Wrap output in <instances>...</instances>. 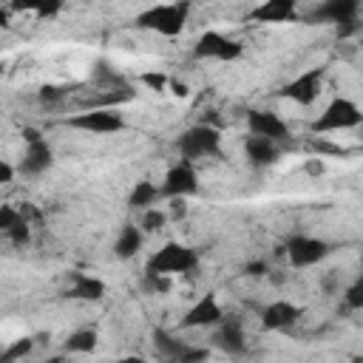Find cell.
<instances>
[{"mask_svg":"<svg viewBox=\"0 0 363 363\" xmlns=\"http://www.w3.org/2000/svg\"><path fill=\"white\" fill-rule=\"evenodd\" d=\"M281 252H286L292 267H312L332 252V244L315 235H292L286 247H281Z\"/></svg>","mask_w":363,"mask_h":363,"instance_id":"obj_6","label":"cell"},{"mask_svg":"<svg viewBox=\"0 0 363 363\" xmlns=\"http://www.w3.org/2000/svg\"><path fill=\"white\" fill-rule=\"evenodd\" d=\"M139 82L142 85H147L150 91H156V94H162L164 88H167V77L162 74V71H147V74H142L139 77Z\"/></svg>","mask_w":363,"mask_h":363,"instance_id":"obj_30","label":"cell"},{"mask_svg":"<svg viewBox=\"0 0 363 363\" xmlns=\"http://www.w3.org/2000/svg\"><path fill=\"white\" fill-rule=\"evenodd\" d=\"M190 14V3H164V6H150L136 14V26L147 31H159L164 37H179Z\"/></svg>","mask_w":363,"mask_h":363,"instance_id":"obj_2","label":"cell"},{"mask_svg":"<svg viewBox=\"0 0 363 363\" xmlns=\"http://www.w3.org/2000/svg\"><path fill=\"white\" fill-rule=\"evenodd\" d=\"M96 343H99L96 329H77V332H71V335L65 337L62 352H65V354H88V352L96 349Z\"/></svg>","mask_w":363,"mask_h":363,"instance_id":"obj_21","label":"cell"},{"mask_svg":"<svg viewBox=\"0 0 363 363\" xmlns=\"http://www.w3.org/2000/svg\"><path fill=\"white\" fill-rule=\"evenodd\" d=\"M11 26V17H9V9L0 6V28H9Z\"/></svg>","mask_w":363,"mask_h":363,"instance_id":"obj_41","label":"cell"},{"mask_svg":"<svg viewBox=\"0 0 363 363\" xmlns=\"http://www.w3.org/2000/svg\"><path fill=\"white\" fill-rule=\"evenodd\" d=\"M43 139V133L37 130V128H23V142L26 145H34V142H40Z\"/></svg>","mask_w":363,"mask_h":363,"instance_id":"obj_37","label":"cell"},{"mask_svg":"<svg viewBox=\"0 0 363 363\" xmlns=\"http://www.w3.org/2000/svg\"><path fill=\"white\" fill-rule=\"evenodd\" d=\"M179 153L184 162H196V159H207V156H221V133L213 125H193L187 128L179 142H176Z\"/></svg>","mask_w":363,"mask_h":363,"instance_id":"obj_3","label":"cell"},{"mask_svg":"<svg viewBox=\"0 0 363 363\" xmlns=\"http://www.w3.org/2000/svg\"><path fill=\"white\" fill-rule=\"evenodd\" d=\"M343 301H346V309H352V312L363 309V281L360 278L343 289Z\"/></svg>","mask_w":363,"mask_h":363,"instance_id":"obj_26","label":"cell"},{"mask_svg":"<svg viewBox=\"0 0 363 363\" xmlns=\"http://www.w3.org/2000/svg\"><path fill=\"white\" fill-rule=\"evenodd\" d=\"M323 91V68H312L301 77H295L292 82H286L281 88V96L284 99H292L298 105H312Z\"/></svg>","mask_w":363,"mask_h":363,"instance_id":"obj_9","label":"cell"},{"mask_svg":"<svg viewBox=\"0 0 363 363\" xmlns=\"http://www.w3.org/2000/svg\"><path fill=\"white\" fill-rule=\"evenodd\" d=\"M199 264V252L187 244L179 241H167L164 247H159L147 264H145V275H176V272H193Z\"/></svg>","mask_w":363,"mask_h":363,"instance_id":"obj_1","label":"cell"},{"mask_svg":"<svg viewBox=\"0 0 363 363\" xmlns=\"http://www.w3.org/2000/svg\"><path fill=\"white\" fill-rule=\"evenodd\" d=\"M0 74H3V68H0Z\"/></svg>","mask_w":363,"mask_h":363,"instance_id":"obj_44","label":"cell"},{"mask_svg":"<svg viewBox=\"0 0 363 363\" xmlns=\"http://www.w3.org/2000/svg\"><path fill=\"white\" fill-rule=\"evenodd\" d=\"M360 31V23L357 20H346V23H337V37L346 40V37H354Z\"/></svg>","mask_w":363,"mask_h":363,"instance_id":"obj_33","label":"cell"},{"mask_svg":"<svg viewBox=\"0 0 363 363\" xmlns=\"http://www.w3.org/2000/svg\"><path fill=\"white\" fill-rule=\"evenodd\" d=\"M54 162V150L45 139L34 142V145H26V153H23V162H20V173L26 176H37V173H45Z\"/></svg>","mask_w":363,"mask_h":363,"instance_id":"obj_16","label":"cell"},{"mask_svg":"<svg viewBox=\"0 0 363 363\" xmlns=\"http://www.w3.org/2000/svg\"><path fill=\"white\" fill-rule=\"evenodd\" d=\"M309 147L312 150H320V153H343V147H337V145H329V142H309Z\"/></svg>","mask_w":363,"mask_h":363,"instance_id":"obj_35","label":"cell"},{"mask_svg":"<svg viewBox=\"0 0 363 363\" xmlns=\"http://www.w3.org/2000/svg\"><path fill=\"white\" fill-rule=\"evenodd\" d=\"M11 179H14V167H11L6 159H0V187H3V184H9Z\"/></svg>","mask_w":363,"mask_h":363,"instance_id":"obj_36","label":"cell"},{"mask_svg":"<svg viewBox=\"0 0 363 363\" xmlns=\"http://www.w3.org/2000/svg\"><path fill=\"white\" fill-rule=\"evenodd\" d=\"M301 315H303V309L298 303H292V301H272V303H267L261 309V326L272 329V332L289 329L292 323H298Z\"/></svg>","mask_w":363,"mask_h":363,"instance_id":"obj_13","label":"cell"},{"mask_svg":"<svg viewBox=\"0 0 363 363\" xmlns=\"http://www.w3.org/2000/svg\"><path fill=\"white\" fill-rule=\"evenodd\" d=\"M295 17H298L295 0H264L261 6H255L250 11V20H255V23H286Z\"/></svg>","mask_w":363,"mask_h":363,"instance_id":"obj_15","label":"cell"},{"mask_svg":"<svg viewBox=\"0 0 363 363\" xmlns=\"http://www.w3.org/2000/svg\"><path fill=\"white\" fill-rule=\"evenodd\" d=\"M221 318H224V309L218 306V301H216V295L210 292V295H204V298H199L187 312H184V318H182V329H199V326H218L221 323Z\"/></svg>","mask_w":363,"mask_h":363,"instance_id":"obj_11","label":"cell"},{"mask_svg":"<svg viewBox=\"0 0 363 363\" xmlns=\"http://www.w3.org/2000/svg\"><path fill=\"white\" fill-rule=\"evenodd\" d=\"M357 11H360V0H326L309 14V20L337 26V23H346V20H357Z\"/></svg>","mask_w":363,"mask_h":363,"instance_id":"obj_14","label":"cell"},{"mask_svg":"<svg viewBox=\"0 0 363 363\" xmlns=\"http://www.w3.org/2000/svg\"><path fill=\"white\" fill-rule=\"evenodd\" d=\"M142 244H145V233H142L136 224H125V227L119 230L116 241H113V252H116V258L128 261V258H133V255L142 250Z\"/></svg>","mask_w":363,"mask_h":363,"instance_id":"obj_19","label":"cell"},{"mask_svg":"<svg viewBox=\"0 0 363 363\" xmlns=\"http://www.w3.org/2000/svg\"><path fill=\"white\" fill-rule=\"evenodd\" d=\"M306 173L320 176V173H323V162H320V159H309V162H306Z\"/></svg>","mask_w":363,"mask_h":363,"instance_id":"obj_39","label":"cell"},{"mask_svg":"<svg viewBox=\"0 0 363 363\" xmlns=\"http://www.w3.org/2000/svg\"><path fill=\"white\" fill-rule=\"evenodd\" d=\"M170 275H145V289H150V292H156V295H164V292H170Z\"/></svg>","mask_w":363,"mask_h":363,"instance_id":"obj_31","label":"cell"},{"mask_svg":"<svg viewBox=\"0 0 363 363\" xmlns=\"http://www.w3.org/2000/svg\"><path fill=\"white\" fill-rule=\"evenodd\" d=\"M20 221V210L14 204H0V233H9Z\"/></svg>","mask_w":363,"mask_h":363,"instance_id":"obj_29","label":"cell"},{"mask_svg":"<svg viewBox=\"0 0 363 363\" xmlns=\"http://www.w3.org/2000/svg\"><path fill=\"white\" fill-rule=\"evenodd\" d=\"M213 346L221 349L224 354H241L247 349V335H244V326L235 315H224L216 335H213Z\"/></svg>","mask_w":363,"mask_h":363,"instance_id":"obj_12","label":"cell"},{"mask_svg":"<svg viewBox=\"0 0 363 363\" xmlns=\"http://www.w3.org/2000/svg\"><path fill=\"white\" fill-rule=\"evenodd\" d=\"M153 349H156V354L164 360V363H173L184 349H187V343H182L179 337H173L170 332H164V329H153Z\"/></svg>","mask_w":363,"mask_h":363,"instance_id":"obj_20","label":"cell"},{"mask_svg":"<svg viewBox=\"0 0 363 363\" xmlns=\"http://www.w3.org/2000/svg\"><path fill=\"white\" fill-rule=\"evenodd\" d=\"M247 128H250L252 136H261V139H269V142L289 139L286 122L278 113H272V111H250L247 113Z\"/></svg>","mask_w":363,"mask_h":363,"instance_id":"obj_10","label":"cell"},{"mask_svg":"<svg viewBox=\"0 0 363 363\" xmlns=\"http://www.w3.org/2000/svg\"><path fill=\"white\" fill-rule=\"evenodd\" d=\"M164 221H167V213H162L159 207H147L145 216H142L139 230H142V233H156V230L164 227Z\"/></svg>","mask_w":363,"mask_h":363,"instance_id":"obj_25","label":"cell"},{"mask_svg":"<svg viewBox=\"0 0 363 363\" xmlns=\"http://www.w3.org/2000/svg\"><path fill=\"white\" fill-rule=\"evenodd\" d=\"M71 128L85 130V133H116L125 128V116L111 108H96V111H79L65 119Z\"/></svg>","mask_w":363,"mask_h":363,"instance_id":"obj_7","label":"cell"},{"mask_svg":"<svg viewBox=\"0 0 363 363\" xmlns=\"http://www.w3.org/2000/svg\"><path fill=\"white\" fill-rule=\"evenodd\" d=\"M244 153H247L250 164H255V167H269V164H275L278 156H281L278 145L269 142V139H261V136H250L247 145H244Z\"/></svg>","mask_w":363,"mask_h":363,"instance_id":"obj_17","label":"cell"},{"mask_svg":"<svg viewBox=\"0 0 363 363\" xmlns=\"http://www.w3.org/2000/svg\"><path fill=\"white\" fill-rule=\"evenodd\" d=\"M43 363H65V354H51V357H45Z\"/></svg>","mask_w":363,"mask_h":363,"instance_id":"obj_43","label":"cell"},{"mask_svg":"<svg viewBox=\"0 0 363 363\" xmlns=\"http://www.w3.org/2000/svg\"><path fill=\"white\" fill-rule=\"evenodd\" d=\"M244 54V45L221 31H204L196 45H193V57L196 60H221V62H233Z\"/></svg>","mask_w":363,"mask_h":363,"instance_id":"obj_5","label":"cell"},{"mask_svg":"<svg viewBox=\"0 0 363 363\" xmlns=\"http://www.w3.org/2000/svg\"><path fill=\"white\" fill-rule=\"evenodd\" d=\"M173 94H176V96H182V99H184V96H187V94H190V88H187V85H184V82H173Z\"/></svg>","mask_w":363,"mask_h":363,"instance_id":"obj_40","label":"cell"},{"mask_svg":"<svg viewBox=\"0 0 363 363\" xmlns=\"http://www.w3.org/2000/svg\"><path fill=\"white\" fill-rule=\"evenodd\" d=\"M6 235H9V241H11L14 247H26V244L31 241V224L20 218V221H17V224H14V227H11Z\"/></svg>","mask_w":363,"mask_h":363,"instance_id":"obj_27","label":"cell"},{"mask_svg":"<svg viewBox=\"0 0 363 363\" xmlns=\"http://www.w3.org/2000/svg\"><path fill=\"white\" fill-rule=\"evenodd\" d=\"M31 349H34V337H17L9 349H3V352H0V363H14V360L26 357Z\"/></svg>","mask_w":363,"mask_h":363,"instance_id":"obj_24","label":"cell"},{"mask_svg":"<svg viewBox=\"0 0 363 363\" xmlns=\"http://www.w3.org/2000/svg\"><path fill=\"white\" fill-rule=\"evenodd\" d=\"M170 210H173V218H184V213H187V204H184V199H173Z\"/></svg>","mask_w":363,"mask_h":363,"instance_id":"obj_38","label":"cell"},{"mask_svg":"<svg viewBox=\"0 0 363 363\" xmlns=\"http://www.w3.org/2000/svg\"><path fill=\"white\" fill-rule=\"evenodd\" d=\"M37 96H40L43 105H54V102H60L65 94H62V88H57V85H43V88L37 91Z\"/></svg>","mask_w":363,"mask_h":363,"instance_id":"obj_32","label":"cell"},{"mask_svg":"<svg viewBox=\"0 0 363 363\" xmlns=\"http://www.w3.org/2000/svg\"><path fill=\"white\" fill-rule=\"evenodd\" d=\"M136 96V91H130V88H116V91H105V94H99L96 99H88L85 105H82V111H96V108H111V111H116V105H122V102H130Z\"/></svg>","mask_w":363,"mask_h":363,"instance_id":"obj_23","label":"cell"},{"mask_svg":"<svg viewBox=\"0 0 363 363\" xmlns=\"http://www.w3.org/2000/svg\"><path fill=\"white\" fill-rule=\"evenodd\" d=\"M363 122V113L357 108V102L346 99V96H335L323 113L312 122V133H329V130H349V128H357Z\"/></svg>","mask_w":363,"mask_h":363,"instance_id":"obj_4","label":"cell"},{"mask_svg":"<svg viewBox=\"0 0 363 363\" xmlns=\"http://www.w3.org/2000/svg\"><path fill=\"white\" fill-rule=\"evenodd\" d=\"M162 199V193H159V187L150 182V179H142V182H136L133 184V190H130V196H128V207H139V210H147L150 204H156Z\"/></svg>","mask_w":363,"mask_h":363,"instance_id":"obj_22","label":"cell"},{"mask_svg":"<svg viewBox=\"0 0 363 363\" xmlns=\"http://www.w3.org/2000/svg\"><path fill=\"white\" fill-rule=\"evenodd\" d=\"M65 298H74V301H102L105 298V284L99 278L74 272V284L68 286Z\"/></svg>","mask_w":363,"mask_h":363,"instance_id":"obj_18","label":"cell"},{"mask_svg":"<svg viewBox=\"0 0 363 363\" xmlns=\"http://www.w3.org/2000/svg\"><path fill=\"white\" fill-rule=\"evenodd\" d=\"M116 363H147V360L139 357V354H128V357H122V360H116Z\"/></svg>","mask_w":363,"mask_h":363,"instance_id":"obj_42","label":"cell"},{"mask_svg":"<svg viewBox=\"0 0 363 363\" xmlns=\"http://www.w3.org/2000/svg\"><path fill=\"white\" fill-rule=\"evenodd\" d=\"M159 193L164 199H187L193 193H199V176H196V167L190 162H179L173 164L167 173H164V182L159 187Z\"/></svg>","mask_w":363,"mask_h":363,"instance_id":"obj_8","label":"cell"},{"mask_svg":"<svg viewBox=\"0 0 363 363\" xmlns=\"http://www.w3.org/2000/svg\"><path fill=\"white\" fill-rule=\"evenodd\" d=\"M207 357H210V349H204V346H190V343H187V349H184L173 363H207Z\"/></svg>","mask_w":363,"mask_h":363,"instance_id":"obj_28","label":"cell"},{"mask_svg":"<svg viewBox=\"0 0 363 363\" xmlns=\"http://www.w3.org/2000/svg\"><path fill=\"white\" fill-rule=\"evenodd\" d=\"M244 272L252 278H261L264 272H269V267H267V261H250V264H244Z\"/></svg>","mask_w":363,"mask_h":363,"instance_id":"obj_34","label":"cell"}]
</instances>
